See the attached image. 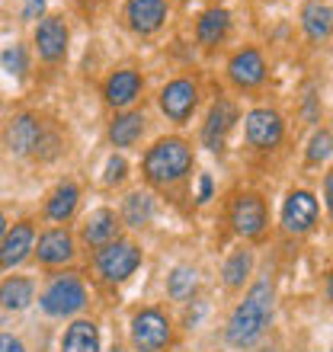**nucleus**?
<instances>
[{
    "instance_id": "nucleus-18",
    "label": "nucleus",
    "mask_w": 333,
    "mask_h": 352,
    "mask_svg": "<svg viewBox=\"0 0 333 352\" xmlns=\"http://www.w3.org/2000/svg\"><path fill=\"white\" fill-rule=\"evenodd\" d=\"M61 352H100V330L90 320H77L67 327Z\"/></svg>"
},
{
    "instance_id": "nucleus-28",
    "label": "nucleus",
    "mask_w": 333,
    "mask_h": 352,
    "mask_svg": "<svg viewBox=\"0 0 333 352\" xmlns=\"http://www.w3.org/2000/svg\"><path fill=\"white\" fill-rule=\"evenodd\" d=\"M0 65H3L7 74H17V77L26 74V52H23V45H10L7 52L0 55Z\"/></svg>"
},
{
    "instance_id": "nucleus-24",
    "label": "nucleus",
    "mask_w": 333,
    "mask_h": 352,
    "mask_svg": "<svg viewBox=\"0 0 333 352\" xmlns=\"http://www.w3.org/2000/svg\"><path fill=\"white\" fill-rule=\"evenodd\" d=\"M77 208V186L65 183L58 186V192L52 195V202H48V218L52 221H67Z\"/></svg>"
},
{
    "instance_id": "nucleus-34",
    "label": "nucleus",
    "mask_w": 333,
    "mask_h": 352,
    "mask_svg": "<svg viewBox=\"0 0 333 352\" xmlns=\"http://www.w3.org/2000/svg\"><path fill=\"white\" fill-rule=\"evenodd\" d=\"M3 234H7V221H3V214H0V241H3Z\"/></svg>"
},
{
    "instance_id": "nucleus-19",
    "label": "nucleus",
    "mask_w": 333,
    "mask_h": 352,
    "mask_svg": "<svg viewBox=\"0 0 333 352\" xmlns=\"http://www.w3.org/2000/svg\"><path fill=\"white\" fill-rule=\"evenodd\" d=\"M141 93V77L135 71H116L106 84V100L112 106H129L135 96Z\"/></svg>"
},
{
    "instance_id": "nucleus-7",
    "label": "nucleus",
    "mask_w": 333,
    "mask_h": 352,
    "mask_svg": "<svg viewBox=\"0 0 333 352\" xmlns=\"http://www.w3.org/2000/svg\"><path fill=\"white\" fill-rule=\"evenodd\" d=\"M279 138H282V119L279 112L272 109H253L247 116V141L253 148H276Z\"/></svg>"
},
{
    "instance_id": "nucleus-14",
    "label": "nucleus",
    "mask_w": 333,
    "mask_h": 352,
    "mask_svg": "<svg viewBox=\"0 0 333 352\" xmlns=\"http://www.w3.org/2000/svg\"><path fill=\"white\" fill-rule=\"evenodd\" d=\"M32 228L29 224H17L13 231L3 237V243H0V266L10 269V266H19V263L29 256V250H32Z\"/></svg>"
},
{
    "instance_id": "nucleus-15",
    "label": "nucleus",
    "mask_w": 333,
    "mask_h": 352,
    "mask_svg": "<svg viewBox=\"0 0 333 352\" xmlns=\"http://www.w3.org/2000/svg\"><path fill=\"white\" fill-rule=\"evenodd\" d=\"M74 256V241L71 234L55 228V231H45L39 237V260L48 263V266H58V263H67Z\"/></svg>"
},
{
    "instance_id": "nucleus-21",
    "label": "nucleus",
    "mask_w": 333,
    "mask_h": 352,
    "mask_svg": "<svg viewBox=\"0 0 333 352\" xmlns=\"http://www.w3.org/2000/svg\"><path fill=\"white\" fill-rule=\"evenodd\" d=\"M224 32H228V13H224V10H208V13H202L199 29H195V36H199L202 45H218L224 38Z\"/></svg>"
},
{
    "instance_id": "nucleus-6",
    "label": "nucleus",
    "mask_w": 333,
    "mask_h": 352,
    "mask_svg": "<svg viewBox=\"0 0 333 352\" xmlns=\"http://www.w3.org/2000/svg\"><path fill=\"white\" fill-rule=\"evenodd\" d=\"M317 221V199L311 192H292L282 208V224L288 234H305Z\"/></svg>"
},
{
    "instance_id": "nucleus-31",
    "label": "nucleus",
    "mask_w": 333,
    "mask_h": 352,
    "mask_svg": "<svg viewBox=\"0 0 333 352\" xmlns=\"http://www.w3.org/2000/svg\"><path fill=\"white\" fill-rule=\"evenodd\" d=\"M0 352H26L17 336H0Z\"/></svg>"
},
{
    "instance_id": "nucleus-11",
    "label": "nucleus",
    "mask_w": 333,
    "mask_h": 352,
    "mask_svg": "<svg viewBox=\"0 0 333 352\" xmlns=\"http://www.w3.org/2000/svg\"><path fill=\"white\" fill-rule=\"evenodd\" d=\"M125 16H129V23H131L135 32L148 36V32L160 29V23L166 19V3L164 0H129Z\"/></svg>"
},
{
    "instance_id": "nucleus-25",
    "label": "nucleus",
    "mask_w": 333,
    "mask_h": 352,
    "mask_svg": "<svg viewBox=\"0 0 333 352\" xmlns=\"http://www.w3.org/2000/svg\"><path fill=\"white\" fill-rule=\"evenodd\" d=\"M151 214H154V202H151L148 192H131L125 199V221L131 228H144L151 221Z\"/></svg>"
},
{
    "instance_id": "nucleus-32",
    "label": "nucleus",
    "mask_w": 333,
    "mask_h": 352,
    "mask_svg": "<svg viewBox=\"0 0 333 352\" xmlns=\"http://www.w3.org/2000/svg\"><path fill=\"white\" fill-rule=\"evenodd\" d=\"M208 199H212V179L202 176V179H199V202H208Z\"/></svg>"
},
{
    "instance_id": "nucleus-3",
    "label": "nucleus",
    "mask_w": 333,
    "mask_h": 352,
    "mask_svg": "<svg viewBox=\"0 0 333 352\" xmlns=\"http://www.w3.org/2000/svg\"><path fill=\"white\" fill-rule=\"evenodd\" d=\"M83 301H87V292H83L77 276H58L55 282L45 288V295H42V307H45L52 317L74 314V311L83 307Z\"/></svg>"
},
{
    "instance_id": "nucleus-2",
    "label": "nucleus",
    "mask_w": 333,
    "mask_h": 352,
    "mask_svg": "<svg viewBox=\"0 0 333 352\" xmlns=\"http://www.w3.org/2000/svg\"><path fill=\"white\" fill-rule=\"evenodd\" d=\"M189 167H193V154H189V148L180 138L158 141L148 151V157H144V173H148L151 183H158V186L176 183L180 176H186Z\"/></svg>"
},
{
    "instance_id": "nucleus-12",
    "label": "nucleus",
    "mask_w": 333,
    "mask_h": 352,
    "mask_svg": "<svg viewBox=\"0 0 333 352\" xmlns=\"http://www.w3.org/2000/svg\"><path fill=\"white\" fill-rule=\"evenodd\" d=\"M234 122H237V109H234V102L231 100H218L212 106V112H208V122H205V131H202L205 144H208L212 151H218L224 144V135L231 131Z\"/></svg>"
},
{
    "instance_id": "nucleus-13",
    "label": "nucleus",
    "mask_w": 333,
    "mask_h": 352,
    "mask_svg": "<svg viewBox=\"0 0 333 352\" xmlns=\"http://www.w3.org/2000/svg\"><path fill=\"white\" fill-rule=\"evenodd\" d=\"M231 80L237 87H257L263 77H266V65H263V58H259V52H253V48H244V52H237V55L231 58Z\"/></svg>"
},
{
    "instance_id": "nucleus-20",
    "label": "nucleus",
    "mask_w": 333,
    "mask_h": 352,
    "mask_svg": "<svg viewBox=\"0 0 333 352\" xmlns=\"http://www.w3.org/2000/svg\"><path fill=\"white\" fill-rule=\"evenodd\" d=\"M141 131H144V116L141 112H125V116L112 122L109 138L116 148H129V144H135L141 138Z\"/></svg>"
},
{
    "instance_id": "nucleus-9",
    "label": "nucleus",
    "mask_w": 333,
    "mask_h": 352,
    "mask_svg": "<svg viewBox=\"0 0 333 352\" xmlns=\"http://www.w3.org/2000/svg\"><path fill=\"white\" fill-rule=\"evenodd\" d=\"M36 45H39V55L45 61H58L65 55L67 48V26L61 16H45L39 23L36 29Z\"/></svg>"
},
{
    "instance_id": "nucleus-17",
    "label": "nucleus",
    "mask_w": 333,
    "mask_h": 352,
    "mask_svg": "<svg viewBox=\"0 0 333 352\" xmlns=\"http://www.w3.org/2000/svg\"><path fill=\"white\" fill-rule=\"evenodd\" d=\"M116 231H119L116 214L100 208V212H93L90 218H87V224H83V241L90 243V247H106V243H112Z\"/></svg>"
},
{
    "instance_id": "nucleus-1",
    "label": "nucleus",
    "mask_w": 333,
    "mask_h": 352,
    "mask_svg": "<svg viewBox=\"0 0 333 352\" xmlns=\"http://www.w3.org/2000/svg\"><path fill=\"white\" fill-rule=\"evenodd\" d=\"M269 314H272V285L266 278L250 288V295L244 298V305H237V311L231 314L228 324V343L231 346H253L259 340V333L266 330Z\"/></svg>"
},
{
    "instance_id": "nucleus-30",
    "label": "nucleus",
    "mask_w": 333,
    "mask_h": 352,
    "mask_svg": "<svg viewBox=\"0 0 333 352\" xmlns=\"http://www.w3.org/2000/svg\"><path fill=\"white\" fill-rule=\"evenodd\" d=\"M125 170H129V164H125V160L122 157H109V164H106V176H103V179H106V183H122V179H125Z\"/></svg>"
},
{
    "instance_id": "nucleus-29",
    "label": "nucleus",
    "mask_w": 333,
    "mask_h": 352,
    "mask_svg": "<svg viewBox=\"0 0 333 352\" xmlns=\"http://www.w3.org/2000/svg\"><path fill=\"white\" fill-rule=\"evenodd\" d=\"M330 157V131H317L314 138H311V151H308V160L311 164H321V160Z\"/></svg>"
},
{
    "instance_id": "nucleus-8",
    "label": "nucleus",
    "mask_w": 333,
    "mask_h": 352,
    "mask_svg": "<svg viewBox=\"0 0 333 352\" xmlns=\"http://www.w3.org/2000/svg\"><path fill=\"white\" fill-rule=\"evenodd\" d=\"M231 224L234 231L244 234V237H257L266 224V208H263V199L257 195H241L231 208Z\"/></svg>"
},
{
    "instance_id": "nucleus-23",
    "label": "nucleus",
    "mask_w": 333,
    "mask_h": 352,
    "mask_svg": "<svg viewBox=\"0 0 333 352\" xmlns=\"http://www.w3.org/2000/svg\"><path fill=\"white\" fill-rule=\"evenodd\" d=\"M305 29L314 42H324L330 36V7L327 3H308L305 7Z\"/></svg>"
},
{
    "instance_id": "nucleus-26",
    "label": "nucleus",
    "mask_w": 333,
    "mask_h": 352,
    "mask_svg": "<svg viewBox=\"0 0 333 352\" xmlns=\"http://www.w3.org/2000/svg\"><path fill=\"white\" fill-rule=\"evenodd\" d=\"M195 269L189 266H180L173 269V276H170V298H176V301H183V298H189L195 292Z\"/></svg>"
},
{
    "instance_id": "nucleus-5",
    "label": "nucleus",
    "mask_w": 333,
    "mask_h": 352,
    "mask_svg": "<svg viewBox=\"0 0 333 352\" xmlns=\"http://www.w3.org/2000/svg\"><path fill=\"white\" fill-rule=\"evenodd\" d=\"M131 343L141 352H160L170 343V324L160 311H141L131 320Z\"/></svg>"
},
{
    "instance_id": "nucleus-10",
    "label": "nucleus",
    "mask_w": 333,
    "mask_h": 352,
    "mask_svg": "<svg viewBox=\"0 0 333 352\" xmlns=\"http://www.w3.org/2000/svg\"><path fill=\"white\" fill-rule=\"evenodd\" d=\"M195 100H199V96H195V87L189 84V80H173V84L160 93V109L173 122H186L189 112L195 109Z\"/></svg>"
},
{
    "instance_id": "nucleus-4",
    "label": "nucleus",
    "mask_w": 333,
    "mask_h": 352,
    "mask_svg": "<svg viewBox=\"0 0 333 352\" xmlns=\"http://www.w3.org/2000/svg\"><path fill=\"white\" fill-rule=\"evenodd\" d=\"M141 263V250L135 243H125V241H116V243H106L96 256V266H100V276L109 278V282H122L129 278Z\"/></svg>"
},
{
    "instance_id": "nucleus-27",
    "label": "nucleus",
    "mask_w": 333,
    "mask_h": 352,
    "mask_svg": "<svg viewBox=\"0 0 333 352\" xmlns=\"http://www.w3.org/2000/svg\"><path fill=\"white\" fill-rule=\"evenodd\" d=\"M250 266H253V256H250L247 250H241V253H234L231 260L224 263V282L228 285H241L244 278H247V272H250Z\"/></svg>"
},
{
    "instance_id": "nucleus-33",
    "label": "nucleus",
    "mask_w": 333,
    "mask_h": 352,
    "mask_svg": "<svg viewBox=\"0 0 333 352\" xmlns=\"http://www.w3.org/2000/svg\"><path fill=\"white\" fill-rule=\"evenodd\" d=\"M45 7V0H26V19H36Z\"/></svg>"
},
{
    "instance_id": "nucleus-16",
    "label": "nucleus",
    "mask_w": 333,
    "mask_h": 352,
    "mask_svg": "<svg viewBox=\"0 0 333 352\" xmlns=\"http://www.w3.org/2000/svg\"><path fill=\"white\" fill-rule=\"evenodd\" d=\"M39 141H42V125H39L32 116H19L7 129V144H10V151H17V154L36 151Z\"/></svg>"
},
{
    "instance_id": "nucleus-22",
    "label": "nucleus",
    "mask_w": 333,
    "mask_h": 352,
    "mask_svg": "<svg viewBox=\"0 0 333 352\" xmlns=\"http://www.w3.org/2000/svg\"><path fill=\"white\" fill-rule=\"evenodd\" d=\"M32 301V282L29 278H7L0 285V305L10 311H23Z\"/></svg>"
}]
</instances>
